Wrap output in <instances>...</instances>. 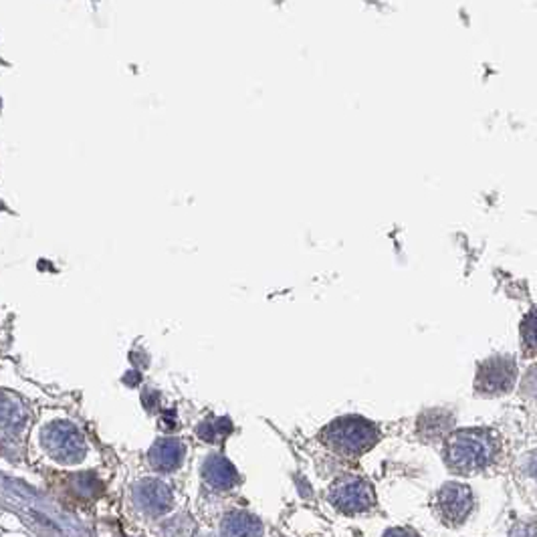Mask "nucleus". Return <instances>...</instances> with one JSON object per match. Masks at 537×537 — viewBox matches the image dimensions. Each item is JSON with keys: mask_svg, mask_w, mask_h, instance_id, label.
Returning <instances> with one entry per match:
<instances>
[{"mask_svg": "<svg viewBox=\"0 0 537 537\" xmlns=\"http://www.w3.org/2000/svg\"><path fill=\"white\" fill-rule=\"evenodd\" d=\"M501 438L489 428H462L452 433L445 445V459L450 471L459 474H474L485 471L497 460Z\"/></svg>", "mask_w": 537, "mask_h": 537, "instance_id": "nucleus-1", "label": "nucleus"}, {"mask_svg": "<svg viewBox=\"0 0 537 537\" xmlns=\"http://www.w3.org/2000/svg\"><path fill=\"white\" fill-rule=\"evenodd\" d=\"M321 440L333 452L342 457H362L380 440V430L376 424L359 416H345L333 421L323 433Z\"/></svg>", "mask_w": 537, "mask_h": 537, "instance_id": "nucleus-2", "label": "nucleus"}, {"mask_svg": "<svg viewBox=\"0 0 537 537\" xmlns=\"http://www.w3.org/2000/svg\"><path fill=\"white\" fill-rule=\"evenodd\" d=\"M330 503L345 515L368 513L376 505V493L362 477H342L330 489Z\"/></svg>", "mask_w": 537, "mask_h": 537, "instance_id": "nucleus-3", "label": "nucleus"}, {"mask_svg": "<svg viewBox=\"0 0 537 537\" xmlns=\"http://www.w3.org/2000/svg\"><path fill=\"white\" fill-rule=\"evenodd\" d=\"M474 507L473 491L462 483L450 481L438 489L433 509L436 517L448 527H459L467 521Z\"/></svg>", "mask_w": 537, "mask_h": 537, "instance_id": "nucleus-4", "label": "nucleus"}, {"mask_svg": "<svg viewBox=\"0 0 537 537\" xmlns=\"http://www.w3.org/2000/svg\"><path fill=\"white\" fill-rule=\"evenodd\" d=\"M517 378L515 359L509 356H495L485 359L474 378V390L483 396H503L507 394Z\"/></svg>", "mask_w": 537, "mask_h": 537, "instance_id": "nucleus-5", "label": "nucleus"}, {"mask_svg": "<svg viewBox=\"0 0 537 537\" xmlns=\"http://www.w3.org/2000/svg\"><path fill=\"white\" fill-rule=\"evenodd\" d=\"M134 501L146 515H164L172 507V491L166 483L158 481V479H146L136 485L134 489Z\"/></svg>", "mask_w": 537, "mask_h": 537, "instance_id": "nucleus-6", "label": "nucleus"}, {"mask_svg": "<svg viewBox=\"0 0 537 537\" xmlns=\"http://www.w3.org/2000/svg\"><path fill=\"white\" fill-rule=\"evenodd\" d=\"M150 465L160 473H172L184 462L186 447L178 438H160L153 443V447L148 452Z\"/></svg>", "mask_w": 537, "mask_h": 537, "instance_id": "nucleus-7", "label": "nucleus"}, {"mask_svg": "<svg viewBox=\"0 0 537 537\" xmlns=\"http://www.w3.org/2000/svg\"><path fill=\"white\" fill-rule=\"evenodd\" d=\"M202 477L208 485L215 491H230L239 483V474L237 469L232 467V462L227 460L222 455H210L202 465Z\"/></svg>", "mask_w": 537, "mask_h": 537, "instance_id": "nucleus-8", "label": "nucleus"}, {"mask_svg": "<svg viewBox=\"0 0 537 537\" xmlns=\"http://www.w3.org/2000/svg\"><path fill=\"white\" fill-rule=\"evenodd\" d=\"M53 440H57V455L63 460H79L83 455L85 445H83V436L77 433L73 426L61 424L57 428V433L53 435Z\"/></svg>", "mask_w": 537, "mask_h": 537, "instance_id": "nucleus-9", "label": "nucleus"}, {"mask_svg": "<svg viewBox=\"0 0 537 537\" xmlns=\"http://www.w3.org/2000/svg\"><path fill=\"white\" fill-rule=\"evenodd\" d=\"M222 533L224 536H261L263 525L249 513L234 511L222 519Z\"/></svg>", "mask_w": 537, "mask_h": 537, "instance_id": "nucleus-10", "label": "nucleus"}, {"mask_svg": "<svg viewBox=\"0 0 537 537\" xmlns=\"http://www.w3.org/2000/svg\"><path fill=\"white\" fill-rule=\"evenodd\" d=\"M230 433H232V422L229 418H208V421L200 422L196 428V435L206 440L208 445L222 443Z\"/></svg>", "mask_w": 537, "mask_h": 537, "instance_id": "nucleus-11", "label": "nucleus"}]
</instances>
